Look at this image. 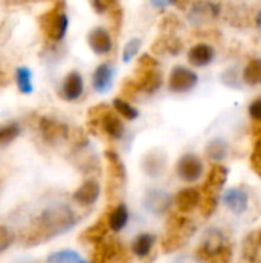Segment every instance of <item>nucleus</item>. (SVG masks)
I'll list each match as a JSON object with an SVG mask.
<instances>
[{
  "label": "nucleus",
  "instance_id": "obj_1",
  "mask_svg": "<svg viewBox=\"0 0 261 263\" xmlns=\"http://www.w3.org/2000/svg\"><path fill=\"white\" fill-rule=\"evenodd\" d=\"M77 223L74 211L66 205L46 208L37 220L35 239H49L69 231Z\"/></svg>",
  "mask_w": 261,
  "mask_h": 263
},
{
  "label": "nucleus",
  "instance_id": "obj_2",
  "mask_svg": "<svg viewBox=\"0 0 261 263\" xmlns=\"http://www.w3.org/2000/svg\"><path fill=\"white\" fill-rule=\"evenodd\" d=\"M228 174H229L228 168L223 165H218V163L214 165L211 168V171L208 173V177L202 188V203H200L202 213L205 216H209L217 208L218 194L228 180Z\"/></svg>",
  "mask_w": 261,
  "mask_h": 263
},
{
  "label": "nucleus",
  "instance_id": "obj_3",
  "mask_svg": "<svg viewBox=\"0 0 261 263\" xmlns=\"http://www.w3.org/2000/svg\"><path fill=\"white\" fill-rule=\"evenodd\" d=\"M135 83L140 91L146 94L157 92L163 85V76L158 68V62L149 55L142 54L135 66Z\"/></svg>",
  "mask_w": 261,
  "mask_h": 263
},
{
  "label": "nucleus",
  "instance_id": "obj_4",
  "mask_svg": "<svg viewBox=\"0 0 261 263\" xmlns=\"http://www.w3.org/2000/svg\"><path fill=\"white\" fill-rule=\"evenodd\" d=\"M89 120L100 125L102 129L111 137V139H122L125 134V123L118 117L117 112H112L108 105L102 103L89 109Z\"/></svg>",
  "mask_w": 261,
  "mask_h": 263
},
{
  "label": "nucleus",
  "instance_id": "obj_5",
  "mask_svg": "<svg viewBox=\"0 0 261 263\" xmlns=\"http://www.w3.org/2000/svg\"><path fill=\"white\" fill-rule=\"evenodd\" d=\"M40 25L46 37L52 42H58L68 31V17L65 14V5L58 3L40 17Z\"/></svg>",
  "mask_w": 261,
  "mask_h": 263
},
{
  "label": "nucleus",
  "instance_id": "obj_6",
  "mask_svg": "<svg viewBox=\"0 0 261 263\" xmlns=\"http://www.w3.org/2000/svg\"><path fill=\"white\" fill-rule=\"evenodd\" d=\"M220 14V6L212 0H197L188 9V22L192 26H202L214 22Z\"/></svg>",
  "mask_w": 261,
  "mask_h": 263
},
{
  "label": "nucleus",
  "instance_id": "obj_7",
  "mask_svg": "<svg viewBox=\"0 0 261 263\" xmlns=\"http://www.w3.org/2000/svg\"><path fill=\"white\" fill-rule=\"evenodd\" d=\"M198 83V74H195L192 69L186 68V66H175L172 68L171 74H169V89L172 92L177 94H183L188 92L191 89H194Z\"/></svg>",
  "mask_w": 261,
  "mask_h": 263
},
{
  "label": "nucleus",
  "instance_id": "obj_8",
  "mask_svg": "<svg viewBox=\"0 0 261 263\" xmlns=\"http://www.w3.org/2000/svg\"><path fill=\"white\" fill-rule=\"evenodd\" d=\"M174 203V197L165 190H151L143 197V206L154 216L165 214Z\"/></svg>",
  "mask_w": 261,
  "mask_h": 263
},
{
  "label": "nucleus",
  "instance_id": "obj_9",
  "mask_svg": "<svg viewBox=\"0 0 261 263\" xmlns=\"http://www.w3.org/2000/svg\"><path fill=\"white\" fill-rule=\"evenodd\" d=\"M177 174L185 182H195L203 174V162L198 156L188 153L177 162Z\"/></svg>",
  "mask_w": 261,
  "mask_h": 263
},
{
  "label": "nucleus",
  "instance_id": "obj_10",
  "mask_svg": "<svg viewBox=\"0 0 261 263\" xmlns=\"http://www.w3.org/2000/svg\"><path fill=\"white\" fill-rule=\"evenodd\" d=\"M166 163H168V159H166V154L163 151L151 149L142 159V170L148 177L157 179L165 173Z\"/></svg>",
  "mask_w": 261,
  "mask_h": 263
},
{
  "label": "nucleus",
  "instance_id": "obj_11",
  "mask_svg": "<svg viewBox=\"0 0 261 263\" xmlns=\"http://www.w3.org/2000/svg\"><path fill=\"white\" fill-rule=\"evenodd\" d=\"M202 253L209 257V259H215V257H222L223 254L228 253V250L225 248V237L223 233L212 228L209 230L205 237H203V243H202Z\"/></svg>",
  "mask_w": 261,
  "mask_h": 263
},
{
  "label": "nucleus",
  "instance_id": "obj_12",
  "mask_svg": "<svg viewBox=\"0 0 261 263\" xmlns=\"http://www.w3.org/2000/svg\"><path fill=\"white\" fill-rule=\"evenodd\" d=\"M40 133L48 143H58L68 137V126L52 119H42Z\"/></svg>",
  "mask_w": 261,
  "mask_h": 263
},
{
  "label": "nucleus",
  "instance_id": "obj_13",
  "mask_svg": "<svg viewBox=\"0 0 261 263\" xmlns=\"http://www.w3.org/2000/svg\"><path fill=\"white\" fill-rule=\"evenodd\" d=\"M88 43L91 46V49L98 54V55H105L108 52H111L112 49V39H111V34L102 28V26H97L94 28L89 34H88Z\"/></svg>",
  "mask_w": 261,
  "mask_h": 263
},
{
  "label": "nucleus",
  "instance_id": "obj_14",
  "mask_svg": "<svg viewBox=\"0 0 261 263\" xmlns=\"http://www.w3.org/2000/svg\"><path fill=\"white\" fill-rule=\"evenodd\" d=\"M100 197V185L95 180H86L83 182L74 193L72 199L83 206L94 205Z\"/></svg>",
  "mask_w": 261,
  "mask_h": 263
},
{
  "label": "nucleus",
  "instance_id": "obj_15",
  "mask_svg": "<svg viewBox=\"0 0 261 263\" xmlns=\"http://www.w3.org/2000/svg\"><path fill=\"white\" fill-rule=\"evenodd\" d=\"M248 202H249L248 194L240 188H231V190L225 191V194H223L225 206L237 216L243 214L248 210Z\"/></svg>",
  "mask_w": 261,
  "mask_h": 263
},
{
  "label": "nucleus",
  "instance_id": "obj_16",
  "mask_svg": "<svg viewBox=\"0 0 261 263\" xmlns=\"http://www.w3.org/2000/svg\"><path fill=\"white\" fill-rule=\"evenodd\" d=\"M174 202H175L177 208L182 213H191L192 210L200 206V203H202V193L198 190H195V188H185V190H180L175 194Z\"/></svg>",
  "mask_w": 261,
  "mask_h": 263
},
{
  "label": "nucleus",
  "instance_id": "obj_17",
  "mask_svg": "<svg viewBox=\"0 0 261 263\" xmlns=\"http://www.w3.org/2000/svg\"><path fill=\"white\" fill-rule=\"evenodd\" d=\"M214 55H215L214 48L211 45H206V43H197L188 51L189 63L194 66H198V68L208 66L214 60Z\"/></svg>",
  "mask_w": 261,
  "mask_h": 263
},
{
  "label": "nucleus",
  "instance_id": "obj_18",
  "mask_svg": "<svg viewBox=\"0 0 261 263\" xmlns=\"http://www.w3.org/2000/svg\"><path fill=\"white\" fill-rule=\"evenodd\" d=\"M112 80H114V71L112 66L109 63H100L92 76V86L97 92L103 94L106 91H109V88L112 86Z\"/></svg>",
  "mask_w": 261,
  "mask_h": 263
},
{
  "label": "nucleus",
  "instance_id": "obj_19",
  "mask_svg": "<svg viewBox=\"0 0 261 263\" xmlns=\"http://www.w3.org/2000/svg\"><path fill=\"white\" fill-rule=\"evenodd\" d=\"M62 92H63V97L71 102L77 100L83 94V79L77 71H72L65 77Z\"/></svg>",
  "mask_w": 261,
  "mask_h": 263
},
{
  "label": "nucleus",
  "instance_id": "obj_20",
  "mask_svg": "<svg viewBox=\"0 0 261 263\" xmlns=\"http://www.w3.org/2000/svg\"><path fill=\"white\" fill-rule=\"evenodd\" d=\"M106 160H108V168H109V174L111 177L118 183V186H122L126 180V166L122 160V157L112 151V149H108L106 153Z\"/></svg>",
  "mask_w": 261,
  "mask_h": 263
},
{
  "label": "nucleus",
  "instance_id": "obj_21",
  "mask_svg": "<svg viewBox=\"0 0 261 263\" xmlns=\"http://www.w3.org/2000/svg\"><path fill=\"white\" fill-rule=\"evenodd\" d=\"M152 51L155 54H171V55H177L182 51V42L175 35H163V37H158L154 42Z\"/></svg>",
  "mask_w": 261,
  "mask_h": 263
},
{
  "label": "nucleus",
  "instance_id": "obj_22",
  "mask_svg": "<svg viewBox=\"0 0 261 263\" xmlns=\"http://www.w3.org/2000/svg\"><path fill=\"white\" fill-rule=\"evenodd\" d=\"M128 222H129V213H128V208L125 203L117 205L108 216V227H109V230H112L115 233L122 231L128 225Z\"/></svg>",
  "mask_w": 261,
  "mask_h": 263
},
{
  "label": "nucleus",
  "instance_id": "obj_23",
  "mask_svg": "<svg viewBox=\"0 0 261 263\" xmlns=\"http://www.w3.org/2000/svg\"><path fill=\"white\" fill-rule=\"evenodd\" d=\"M229 153V145L226 140L217 137L214 140H211L206 146V156L212 160V162H222L228 157Z\"/></svg>",
  "mask_w": 261,
  "mask_h": 263
},
{
  "label": "nucleus",
  "instance_id": "obj_24",
  "mask_svg": "<svg viewBox=\"0 0 261 263\" xmlns=\"http://www.w3.org/2000/svg\"><path fill=\"white\" fill-rule=\"evenodd\" d=\"M154 243H155V237L152 234H149V233L138 234L132 242V253L137 257H146L151 253Z\"/></svg>",
  "mask_w": 261,
  "mask_h": 263
},
{
  "label": "nucleus",
  "instance_id": "obj_25",
  "mask_svg": "<svg viewBox=\"0 0 261 263\" xmlns=\"http://www.w3.org/2000/svg\"><path fill=\"white\" fill-rule=\"evenodd\" d=\"M243 80L249 86L261 85V59H251L243 69Z\"/></svg>",
  "mask_w": 261,
  "mask_h": 263
},
{
  "label": "nucleus",
  "instance_id": "obj_26",
  "mask_svg": "<svg viewBox=\"0 0 261 263\" xmlns=\"http://www.w3.org/2000/svg\"><path fill=\"white\" fill-rule=\"evenodd\" d=\"M112 106H114L115 112H117L120 117H123L125 120H135V119L138 117L137 108H134V106H132L129 102H126L125 99H120V97L114 99Z\"/></svg>",
  "mask_w": 261,
  "mask_h": 263
},
{
  "label": "nucleus",
  "instance_id": "obj_27",
  "mask_svg": "<svg viewBox=\"0 0 261 263\" xmlns=\"http://www.w3.org/2000/svg\"><path fill=\"white\" fill-rule=\"evenodd\" d=\"M80 260V256L72 250H62L48 257V263H78Z\"/></svg>",
  "mask_w": 261,
  "mask_h": 263
},
{
  "label": "nucleus",
  "instance_id": "obj_28",
  "mask_svg": "<svg viewBox=\"0 0 261 263\" xmlns=\"http://www.w3.org/2000/svg\"><path fill=\"white\" fill-rule=\"evenodd\" d=\"M17 86L23 94H29L32 91V82H31V72L28 68H18L15 71Z\"/></svg>",
  "mask_w": 261,
  "mask_h": 263
},
{
  "label": "nucleus",
  "instance_id": "obj_29",
  "mask_svg": "<svg viewBox=\"0 0 261 263\" xmlns=\"http://www.w3.org/2000/svg\"><path fill=\"white\" fill-rule=\"evenodd\" d=\"M140 46H142V40H140V39H137V37H135V39H131V40L125 45V48H123V52H122L123 62H125V63L132 62V59L138 54Z\"/></svg>",
  "mask_w": 261,
  "mask_h": 263
},
{
  "label": "nucleus",
  "instance_id": "obj_30",
  "mask_svg": "<svg viewBox=\"0 0 261 263\" xmlns=\"http://www.w3.org/2000/svg\"><path fill=\"white\" fill-rule=\"evenodd\" d=\"M18 133H20L18 126L14 125V123L0 126V146H5V145L11 143L18 136Z\"/></svg>",
  "mask_w": 261,
  "mask_h": 263
},
{
  "label": "nucleus",
  "instance_id": "obj_31",
  "mask_svg": "<svg viewBox=\"0 0 261 263\" xmlns=\"http://www.w3.org/2000/svg\"><path fill=\"white\" fill-rule=\"evenodd\" d=\"M251 165L254 168V171L261 176V131L257 134L255 142H254V148H252V154H251Z\"/></svg>",
  "mask_w": 261,
  "mask_h": 263
},
{
  "label": "nucleus",
  "instance_id": "obj_32",
  "mask_svg": "<svg viewBox=\"0 0 261 263\" xmlns=\"http://www.w3.org/2000/svg\"><path fill=\"white\" fill-rule=\"evenodd\" d=\"M14 242V234L9 228L0 227V254L5 253Z\"/></svg>",
  "mask_w": 261,
  "mask_h": 263
},
{
  "label": "nucleus",
  "instance_id": "obj_33",
  "mask_svg": "<svg viewBox=\"0 0 261 263\" xmlns=\"http://www.w3.org/2000/svg\"><path fill=\"white\" fill-rule=\"evenodd\" d=\"M91 5L97 14H105L117 6V0H91Z\"/></svg>",
  "mask_w": 261,
  "mask_h": 263
},
{
  "label": "nucleus",
  "instance_id": "obj_34",
  "mask_svg": "<svg viewBox=\"0 0 261 263\" xmlns=\"http://www.w3.org/2000/svg\"><path fill=\"white\" fill-rule=\"evenodd\" d=\"M249 116L254 122L261 123V97H257L251 105H249Z\"/></svg>",
  "mask_w": 261,
  "mask_h": 263
},
{
  "label": "nucleus",
  "instance_id": "obj_35",
  "mask_svg": "<svg viewBox=\"0 0 261 263\" xmlns=\"http://www.w3.org/2000/svg\"><path fill=\"white\" fill-rule=\"evenodd\" d=\"M151 3H152V6H155L158 9H163L165 6L171 5V0H151Z\"/></svg>",
  "mask_w": 261,
  "mask_h": 263
},
{
  "label": "nucleus",
  "instance_id": "obj_36",
  "mask_svg": "<svg viewBox=\"0 0 261 263\" xmlns=\"http://www.w3.org/2000/svg\"><path fill=\"white\" fill-rule=\"evenodd\" d=\"M175 263H198V260H195L194 257L186 256V257H180V259H177Z\"/></svg>",
  "mask_w": 261,
  "mask_h": 263
},
{
  "label": "nucleus",
  "instance_id": "obj_37",
  "mask_svg": "<svg viewBox=\"0 0 261 263\" xmlns=\"http://www.w3.org/2000/svg\"><path fill=\"white\" fill-rule=\"evenodd\" d=\"M257 26L261 29V11L257 14Z\"/></svg>",
  "mask_w": 261,
  "mask_h": 263
},
{
  "label": "nucleus",
  "instance_id": "obj_38",
  "mask_svg": "<svg viewBox=\"0 0 261 263\" xmlns=\"http://www.w3.org/2000/svg\"><path fill=\"white\" fill-rule=\"evenodd\" d=\"M78 263H86V262H83V260H80V262H78Z\"/></svg>",
  "mask_w": 261,
  "mask_h": 263
}]
</instances>
